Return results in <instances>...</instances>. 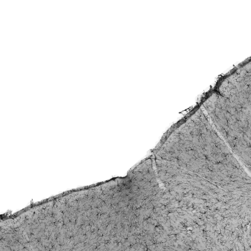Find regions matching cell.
<instances>
[{
  "instance_id": "obj_1",
  "label": "cell",
  "mask_w": 251,
  "mask_h": 251,
  "mask_svg": "<svg viewBox=\"0 0 251 251\" xmlns=\"http://www.w3.org/2000/svg\"><path fill=\"white\" fill-rule=\"evenodd\" d=\"M250 77L230 78L220 94L205 103L207 116L216 129L240 153L247 150L251 137Z\"/></svg>"
}]
</instances>
